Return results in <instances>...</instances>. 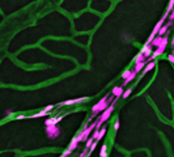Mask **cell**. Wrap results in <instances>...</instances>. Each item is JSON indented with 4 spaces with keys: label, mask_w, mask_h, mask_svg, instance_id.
<instances>
[{
    "label": "cell",
    "mask_w": 174,
    "mask_h": 157,
    "mask_svg": "<svg viewBox=\"0 0 174 157\" xmlns=\"http://www.w3.org/2000/svg\"><path fill=\"white\" fill-rule=\"evenodd\" d=\"M174 8V0H170L169 5H168V12H172V9Z\"/></svg>",
    "instance_id": "20"
},
{
    "label": "cell",
    "mask_w": 174,
    "mask_h": 157,
    "mask_svg": "<svg viewBox=\"0 0 174 157\" xmlns=\"http://www.w3.org/2000/svg\"><path fill=\"white\" fill-rule=\"evenodd\" d=\"M115 101L117 100H113V103H111L110 106H107V107L105 109V110L101 113V115H100V119L97 120V123H96V130H100V127H101V124L102 123H105L106 120L109 119V117L111 115V113L114 111V103H115Z\"/></svg>",
    "instance_id": "1"
},
{
    "label": "cell",
    "mask_w": 174,
    "mask_h": 157,
    "mask_svg": "<svg viewBox=\"0 0 174 157\" xmlns=\"http://www.w3.org/2000/svg\"><path fill=\"white\" fill-rule=\"evenodd\" d=\"M47 111L46 110H42V111H39V113L37 114H34V115H32V118H41V117H45V115H47Z\"/></svg>",
    "instance_id": "18"
},
{
    "label": "cell",
    "mask_w": 174,
    "mask_h": 157,
    "mask_svg": "<svg viewBox=\"0 0 174 157\" xmlns=\"http://www.w3.org/2000/svg\"><path fill=\"white\" fill-rule=\"evenodd\" d=\"M173 46H174V37H173Z\"/></svg>",
    "instance_id": "31"
},
{
    "label": "cell",
    "mask_w": 174,
    "mask_h": 157,
    "mask_svg": "<svg viewBox=\"0 0 174 157\" xmlns=\"http://www.w3.org/2000/svg\"><path fill=\"white\" fill-rule=\"evenodd\" d=\"M135 77H136V73L134 72V69H131V73L128 75V77H127V78H124L123 84H124V85H127V84H130V83H131V81H132Z\"/></svg>",
    "instance_id": "12"
},
{
    "label": "cell",
    "mask_w": 174,
    "mask_h": 157,
    "mask_svg": "<svg viewBox=\"0 0 174 157\" xmlns=\"http://www.w3.org/2000/svg\"><path fill=\"white\" fill-rule=\"evenodd\" d=\"M109 96H105L102 98V100H100L98 102L96 103V105L92 107V113L94 114V115H97V114H100V113H102L103 110H105L106 107L109 106Z\"/></svg>",
    "instance_id": "2"
},
{
    "label": "cell",
    "mask_w": 174,
    "mask_h": 157,
    "mask_svg": "<svg viewBox=\"0 0 174 157\" xmlns=\"http://www.w3.org/2000/svg\"><path fill=\"white\" fill-rule=\"evenodd\" d=\"M52 107H54V106H52V105H49V106H46V107H45L43 110H46L47 113H49V111H51V110H52Z\"/></svg>",
    "instance_id": "24"
},
{
    "label": "cell",
    "mask_w": 174,
    "mask_h": 157,
    "mask_svg": "<svg viewBox=\"0 0 174 157\" xmlns=\"http://www.w3.org/2000/svg\"><path fill=\"white\" fill-rule=\"evenodd\" d=\"M130 73H131V69H128V71H126L122 75V78H127V77H128V75H130Z\"/></svg>",
    "instance_id": "23"
},
{
    "label": "cell",
    "mask_w": 174,
    "mask_h": 157,
    "mask_svg": "<svg viewBox=\"0 0 174 157\" xmlns=\"http://www.w3.org/2000/svg\"><path fill=\"white\" fill-rule=\"evenodd\" d=\"M168 59H169L170 63H173V64H174V55H173V54H172V55H169V56H168Z\"/></svg>",
    "instance_id": "25"
},
{
    "label": "cell",
    "mask_w": 174,
    "mask_h": 157,
    "mask_svg": "<svg viewBox=\"0 0 174 157\" xmlns=\"http://www.w3.org/2000/svg\"><path fill=\"white\" fill-rule=\"evenodd\" d=\"M59 134H60V128L56 124L46 126V135L49 139H55L56 136H59Z\"/></svg>",
    "instance_id": "4"
},
{
    "label": "cell",
    "mask_w": 174,
    "mask_h": 157,
    "mask_svg": "<svg viewBox=\"0 0 174 157\" xmlns=\"http://www.w3.org/2000/svg\"><path fill=\"white\" fill-rule=\"evenodd\" d=\"M62 157H64V156H63V155H62Z\"/></svg>",
    "instance_id": "32"
},
{
    "label": "cell",
    "mask_w": 174,
    "mask_h": 157,
    "mask_svg": "<svg viewBox=\"0 0 174 157\" xmlns=\"http://www.w3.org/2000/svg\"><path fill=\"white\" fill-rule=\"evenodd\" d=\"M60 120H62V117H59V118H50V119L45 120V124H46V126H52V124H56V123L60 122Z\"/></svg>",
    "instance_id": "11"
},
{
    "label": "cell",
    "mask_w": 174,
    "mask_h": 157,
    "mask_svg": "<svg viewBox=\"0 0 174 157\" xmlns=\"http://www.w3.org/2000/svg\"><path fill=\"white\" fill-rule=\"evenodd\" d=\"M24 118H25L24 115H18V117H17V119H24Z\"/></svg>",
    "instance_id": "29"
},
{
    "label": "cell",
    "mask_w": 174,
    "mask_h": 157,
    "mask_svg": "<svg viewBox=\"0 0 174 157\" xmlns=\"http://www.w3.org/2000/svg\"><path fill=\"white\" fill-rule=\"evenodd\" d=\"M96 128V123H93L92 126H89V127H85L84 128V131H81L80 134L77 135V139H79V141H85L86 139H88V136L90 135L92 132H93V130Z\"/></svg>",
    "instance_id": "3"
},
{
    "label": "cell",
    "mask_w": 174,
    "mask_h": 157,
    "mask_svg": "<svg viewBox=\"0 0 174 157\" xmlns=\"http://www.w3.org/2000/svg\"><path fill=\"white\" fill-rule=\"evenodd\" d=\"M106 151H107V147H106L105 144L101 147V152H100V157H107V153H106Z\"/></svg>",
    "instance_id": "15"
},
{
    "label": "cell",
    "mask_w": 174,
    "mask_h": 157,
    "mask_svg": "<svg viewBox=\"0 0 174 157\" xmlns=\"http://www.w3.org/2000/svg\"><path fill=\"white\" fill-rule=\"evenodd\" d=\"M155 66H156V63H155V60H152V62H148L147 64H145V67H144V69H143V75H145L147 72H149V71H152L153 68H155Z\"/></svg>",
    "instance_id": "9"
},
{
    "label": "cell",
    "mask_w": 174,
    "mask_h": 157,
    "mask_svg": "<svg viewBox=\"0 0 174 157\" xmlns=\"http://www.w3.org/2000/svg\"><path fill=\"white\" fill-rule=\"evenodd\" d=\"M140 52L144 55V58H149L151 55H152V46H151V43H147L145 46H143V49L140 50Z\"/></svg>",
    "instance_id": "6"
},
{
    "label": "cell",
    "mask_w": 174,
    "mask_h": 157,
    "mask_svg": "<svg viewBox=\"0 0 174 157\" xmlns=\"http://www.w3.org/2000/svg\"><path fill=\"white\" fill-rule=\"evenodd\" d=\"M69 153H71V152H69V151H68V149H67V151H66V152H64V153H63V156H64V157H67V156H68V155H69Z\"/></svg>",
    "instance_id": "28"
},
{
    "label": "cell",
    "mask_w": 174,
    "mask_h": 157,
    "mask_svg": "<svg viewBox=\"0 0 174 157\" xmlns=\"http://www.w3.org/2000/svg\"><path fill=\"white\" fill-rule=\"evenodd\" d=\"M161 39H162L161 35H157V37H155V38H153V41L151 42V46H152V47H157L160 45V42H161Z\"/></svg>",
    "instance_id": "13"
},
{
    "label": "cell",
    "mask_w": 174,
    "mask_h": 157,
    "mask_svg": "<svg viewBox=\"0 0 174 157\" xmlns=\"http://www.w3.org/2000/svg\"><path fill=\"white\" fill-rule=\"evenodd\" d=\"M105 135H106V128H102L101 131H98V135H97V137H96L94 140H96V141H100V140L102 139V137L105 136Z\"/></svg>",
    "instance_id": "14"
},
{
    "label": "cell",
    "mask_w": 174,
    "mask_h": 157,
    "mask_svg": "<svg viewBox=\"0 0 174 157\" xmlns=\"http://www.w3.org/2000/svg\"><path fill=\"white\" fill-rule=\"evenodd\" d=\"M119 122H115V124H114V130H115V131H118V130H119Z\"/></svg>",
    "instance_id": "26"
},
{
    "label": "cell",
    "mask_w": 174,
    "mask_h": 157,
    "mask_svg": "<svg viewBox=\"0 0 174 157\" xmlns=\"http://www.w3.org/2000/svg\"><path fill=\"white\" fill-rule=\"evenodd\" d=\"M96 147H97V141H96V140H94V141L92 143V145H90V153L94 151V148H96Z\"/></svg>",
    "instance_id": "22"
},
{
    "label": "cell",
    "mask_w": 174,
    "mask_h": 157,
    "mask_svg": "<svg viewBox=\"0 0 174 157\" xmlns=\"http://www.w3.org/2000/svg\"><path fill=\"white\" fill-rule=\"evenodd\" d=\"M131 92H132L131 89H126V90H123V94H122L123 98H128V97H130V94H131Z\"/></svg>",
    "instance_id": "19"
},
{
    "label": "cell",
    "mask_w": 174,
    "mask_h": 157,
    "mask_svg": "<svg viewBox=\"0 0 174 157\" xmlns=\"http://www.w3.org/2000/svg\"><path fill=\"white\" fill-rule=\"evenodd\" d=\"M145 67V60L144 62H140V63H135V67H134V72L137 75L140 71H143V68Z\"/></svg>",
    "instance_id": "10"
},
{
    "label": "cell",
    "mask_w": 174,
    "mask_h": 157,
    "mask_svg": "<svg viewBox=\"0 0 174 157\" xmlns=\"http://www.w3.org/2000/svg\"><path fill=\"white\" fill-rule=\"evenodd\" d=\"M144 60H145L144 55H143L141 52H139V54L136 55V58H135V63H140V62H144Z\"/></svg>",
    "instance_id": "17"
},
{
    "label": "cell",
    "mask_w": 174,
    "mask_h": 157,
    "mask_svg": "<svg viewBox=\"0 0 174 157\" xmlns=\"http://www.w3.org/2000/svg\"><path fill=\"white\" fill-rule=\"evenodd\" d=\"M94 141V139L93 137H92V139H89L88 141H86V149H89V148H90V145H92V143Z\"/></svg>",
    "instance_id": "21"
},
{
    "label": "cell",
    "mask_w": 174,
    "mask_h": 157,
    "mask_svg": "<svg viewBox=\"0 0 174 157\" xmlns=\"http://www.w3.org/2000/svg\"><path fill=\"white\" fill-rule=\"evenodd\" d=\"M169 18L172 20V21H173V20H174V8H173V9H172V15L169 16Z\"/></svg>",
    "instance_id": "27"
},
{
    "label": "cell",
    "mask_w": 174,
    "mask_h": 157,
    "mask_svg": "<svg viewBox=\"0 0 174 157\" xmlns=\"http://www.w3.org/2000/svg\"><path fill=\"white\" fill-rule=\"evenodd\" d=\"M168 26H169V25H164V26H161V28H160V30H158V33H157V34H158V35H161V37H162V35H164L165 33H166Z\"/></svg>",
    "instance_id": "16"
},
{
    "label": "cell",
    "mask_w": 174,
    "mask_h": 157,
    "mask_svg": "<svg viewBox=\"0 0 174 157\" xmlns=\"http://www.w3.org/2000/svg\"><path fill=\"white\" fill-rule=\"evenodd\" d=\"M79 143H80V141H79L77 136H76V137H73V139L71 140V143H69V145H68V148H67V149H68L69 152H72V151H75V149H76V147L79 145Z\"/></svg>",
    "instance_id": "8"
},
{
    "label": "cell",
    "mask_w": 174,
    "mask_h": 157,
    "mask_svg": "<svg viewBox=\"0 0 174 157\" xmlns=\"http://www.w3.org/2000/svg\"><path fill=\"white\" fill-rule=\"evenodd\" d=\"M173 55H174V46H173Z\"/></svg>",
    "instance_id": "30"
},
{
    "label": "cell",
    "mask_w": 174,
    "mask_h": 157,
    "mask_svg": "<svg viewBox=\"0 0 174 157\" xmlns=\"http://www.w3.org/2000/svg\"><path fill=\"white\" fill-rule=\"evenodd\" d=\"M123 90H124V89H123L122 86H114V88L111 89V94H113L115 98H118L119 96H122V94H123Z\"/></svg>",
    "instance_id": "7"
},
{
    "label": "cell",
    "mask_w": 174,
    "mask_h": 157,
    "mask_svg": "<svg viewBox=\"0 0 174 157\" xmlns=\"http://www.w3.org/2000/svg\"><path fill=\"white\" fill-rule=\"evenodd\" d=\"M86 101H89L88 97L76 98V100H68V101H64V102H62L60 106H63V105H76V103H83V102H86Z\"/></svg>",
    "instance_id": "5"
}]
</instances>
